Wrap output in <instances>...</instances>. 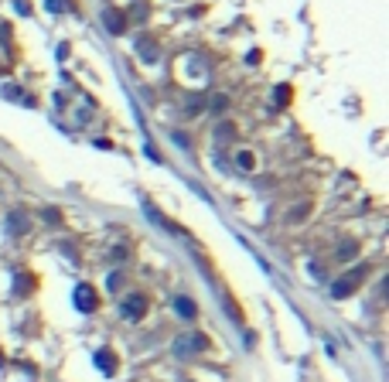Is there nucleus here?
<instances>
[{"mask_svg":"<svg viewBox=\"0 0 389 382\" xmlns=\"http://www.w3.org/2000/svg\"><path fill=\"white\" fill-rule=\"evenodd\" d=\"M362 277H366V266H355L352 273H345L342 280H335L331 297H338V301H342V297H348V293H352L355 287H358V280H362Z\"/></svg>","mask_w":389,"mask_h":382,"instance_id":"f257e3e1","label":"nucleus"},{"mask_svg":"<svg viewBox=\"0 0 389 382\" xmlns=\"http://www.w3.org/2000/svg\"><path fill=\"white\" fill-rule=\"evenodd\" d=\"M120 311H123L126 321H140V317L147 314V301H144V293H130V297L120 304Z\"/></svg>","mask_w":389,"mask_h":382,"instance_id":"f03ea898","label":"nucleus"},{"mask_svg":"<svg viewBox=\"0 0 389 382\" xmlns=\"http://www.w3.org/2000/svg\"><path fill=\"white\" fill-rule=\"evenodd\" d=\"M75 307H79V311H96V307H99V297H96V290H92L89 283L75 287Z\"/></svg>","mask_w":389,"mask_h":382,"instance_id":"7ed1b4c3","label":"nucleus"},{"mask_svg":"<svg viewBox=\"0 0 389 382\" xmlns=\"http://www.w3.org/2000/svg\"><path fill=\"white\" fill-rule=\"evenodd\" d=\"M202 351V348H208V341H205V335H188V338H181V341H178V351H181V355H188V351Z\"/></svg>","mask_w":389,"mask_h":382,"instance_id":"20e7f679","label":"nucleus"},{"mask_svg":"<svg viewBox=\"0 0 389 382\" xmlns=\"http://www.w3.org/2000/svg\"><path fill=\"white\" fill-rule=\"evenodd\" d=\"M96 365H99V369L106 372V375H113L116 372V355L109 348H103V351H96Z\"/></svg>","mask_w":389,"mask_h":382,"instance_id":"39448f33","label":"nucleus"},{"mask_svg":"<svg viewBox=\"0 0 389 382\" xmlns=\"http://www.w3.org/2000/svg\"><path fill=\"white\" fill-rule=\"evenodd\" d=\"M174 307H178V314L188 317V321H191V317H198V307H194L188 297H178V301H174Z\"/></svg>","mask_w":389,"mask_h":382,"instance_id":"423d86ee","label":"nucleus"},{"mask_svg":"<svg viewBox=\"0 0 389 382\" xmlns=\"http://www.w3.org/2000/svg\"><path fill=\"white\" fill-rule=\"evenodd\" d=\"M103 17H106V28H109L113 34H120V31H123V14H113V11H106Z\"/></svg>","mask_w":389,"mask_h":382,"instance_id":"0eeeda50","label":"nucleus"},{"mask_svg":"<svg viewBox=\"0 0 389 382\" xmlns=\"http://www.w3.org/2000/svg\"><path fill=\"white\" fill-rule=\"evenodd\" d=\"M239 164H242V168H246V171H249L253 164H256V160H253V154H239Z\"/></svg>","mask_w":389,"mask_h":382,"instance_id":"6e6552de","label":"nucleus"}]
</instances>
